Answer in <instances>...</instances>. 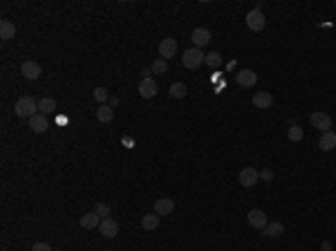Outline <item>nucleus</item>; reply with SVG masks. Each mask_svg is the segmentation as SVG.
I'll return each mask as SVG.
<instances>
[{
	"label": "nucleus",
	"instance_id": "obj_1",
	"mask_svg": "<svg viewBox=\"0 0 336 251\" xmlns=\"http://www.w3.org/2000/svg\"><path fill=\"white\" fill-rule=\"evenodd\" d=\"M14 110H16L18 117H34V115H38V101L34 99V97H20V99L16 101V105H14Z\"/></svg>",
	"mask_w": 336,
	"mask_h": 251
},
{
	"label": "nucleus",
	"instance_id": "obj_2",
	"mask_svg": "<svg viewBox=\"0 0 336 251\" xmlns=\"http://www.w3.org/2000/svg\"><path fill=\"white\" fill-rule=\"evenodd\" d=\"M204 56H206V54H204L202 50L188 47V50L182 54V63H184V67H188V70H197V67L204 63Z\"/></svg>",
	"mask_w": 336,
	"mask_h": 251
},
{
	"label": "nucleus",
	"instance_id": "obj_3",
	"mask_svg": "<svg viewBox=\"0 0 336 251\" xmlns=\"http://www.w3.org/2000/svg\"><path fill=\"white\" fill-rule=\"evenodd\" d=\"M309 123H312L316 130H320V133L332 130V117L327 112H312V115H309Z\"/></svg>",
	"mask_w": 336,
	"mask_h": 251
},
{
	"label": "nucleus",
	"instance_id": "obj_4",
	"mask_svg": "<svg viewBox=\"0 0 336 251\" xmlns=\"http://www.w3.org/2000/svg\"><path fill=\"white\" fill-rule=\"evenodd\" d=\"M247 222H249V227L265 231V227L269 224V218H267L265 211H260V209H251L249 213H247Z\"/></svg>",
	"mask_w": 336,
	"mask_h": 251
},
{
	"label": "nucleus",
	"instance_id": "obj_5",
	"mask_svg": "<svg viewBox=\"0 0 336 251\" xmlns=\"http://www.w3.org/2000/svg\"><path fill=\"white\" fill-rule=\"evenodd\" d=\"M265 25H267V18H265V14H262L260 9H251V12L247 14V27H249L251 32L265 30Z\"/></svg>",
	"mask_w": 336,
	"mask_h": 251
},
{
	"label": "nucleus",
	"instance_id": "obj_6",
	"mask_svg": "<svg viewBox=\"0 0 336 251\" xmlns=\"http://www.w3.org/2000/svg\"><path fill=\"white\" fill-rule=\"evenodd\" d=\"M240 184H242L244 188H251V186H255L258 184V180H260V173L253 168V166H247V168H242L240 170Z\"/></svg>",
	"mask_w": 336,
	"mask_h": 251
},
{
	"label": "nucleus",
	"instance_id": "obj_7",
	"mask_svg": "<svg viewBox=\"0 0 336 251\" xmlns=\"http://www.w3.org/2000/svg\"><path fill=\"white\" fill-rule=\"evenodd\" d=\"M99 234L103 235V238H115L119 234V224H117L115 218H103L101 224H99Z\"/></svg>",
	"mask_w": 336,
	"mask_h": 251
},
{
	"label": "nucleus",
	"instance_id": "obj_8",
	"mask_svg": "<svg viewBox=\"0 0 336 251\" xmlns=\"http://www.w3.org/2000/svg\"><path fill=\"white\" fill-rule=\"evenodd\" d=\"M191 41H193V45H195L197 50H202L204 45H209L211 43V32L206 30V27H195L193 34H191Z\"/></svg>",
	"mask_w": 336,
	"mask_h": 251
},
{
	"label": "nucleus",
	"instance_id": "obj_9",
	"mask_svg": "<svg viewBox=\"0 0 336 251\" xmlns=\"http://www.w3.org/2000/svg\"><path fill=\"white\" fill-rule=\"evenodd\" d=\"M175 54H177V41L175 38H164L159 43V59L168 61V59H173Z\"/></svg>",
	"mask_w": 336,
	"mask_h": 251
},
{
	"label": "nucleus",
	"instance_id": "obj_10",
	"mask_svg": "<svg viewBox=\"0 0 336 251\" xmlns=\"http://www.w3.org/2000/svg\"><path fill=\"white\" fill-rule=\"evenodd\" d=\"M235 81H238L240 88H253L255 83H258V74L253 70H240L235 74Z\"/></svg>",
	"mask_w": 336,
	"mask_h": 251
},
{
	"label": "nucleus",
	"instance_id": "obj_11",
	"mask_svg": "<svg viewBox=\"0 0 336 251\" xmlns=\"http://www.w3.org/2000/svg\"><path fill=\"white\" fill-rule=\"evenodd\" d=\"M20 72H23V76L25 79H29V81H36V79L43 74L41 65L36 63V61H25V63L20 65Z\"/></svg>",
	"mask_w": 336,
	"mask_h": 251
},
{
	"label": "nucleus",
	"instance_id": "obj_12",
	"mask_svg": "<svg viewBox=\"0 0 336 251\" xmlns=\"http://www.w3.org/2000/svg\"><path fill=\"white\" fill-rule=\"evenodd\" d=\"M175 211V202L170 198H157V202H155V213L159 218L162 216H170Z\"/></svg>",
	"mask_w": 336,
	"mask_h": 251
},
{
	"label": "nucleus",
	"instance_id": "obj_13",
	"mask_svg": "<svg viewBox=\"0 0 336 251\" xmlns=\"http://www.w3.org/2000/svg\"><path fill=\"white\" fill-rule=\"evenodd\" d=\"M157 94V83L152 79H141L139 81V97L144 99H152Z\"/></svg>",
	"mask_w": 336,
	"mask_h": 251
},
{
	"label": "nucleus",
	"instance_id": "obj_14",
	"mask_svg": "<svg viewBox=\"0 0 336 251\" xmlns=\"http://www.w3.org/2000/svg\"><path fill=\"white\" fill-rule=\"evenodd\" d=\"M319 148L320 151H334L336 148V133L334 130H327V133L320 134V139H319Z\"/></svg>",
	"mask_w": 336,
	"mask_h": 251
},
{
	"label": "nucleus",
	"instance_id": "obj_15",
	"mask_svg": "<svg viewBox=\"0 0 336 251\" xmlns=\"http://www.w3.org/2000/svg\"><path fill=\"white\" fill-rule=\"evenodd\" d=\"M253 105H255V108L267 110V108H271V105H273V97L269 92H265V90H260V92L253 94Z\"/></svg>",
	"mask_w": 336,
	"mask_h": 251
},
{
	"label": "nucleus",
	"instance_id": "obj_16",
	"mask_svg": "<svg viewBox=\"0 0 336 251\" xmlns=\"http://www.w3.org/2000/svg\"><path fill=\"white\" fill-rule=\"evenodd\" d=\"M47 126H50V121H47L45 115H34V117L29 119V128H32V133H45Z\"/></svg>",
	"mask_w": 336,
	"mask_h": 251
},
{
	"label": "nucleus",
	"instance_id": "obj_17",
	"mask_svg": "<svg viewBox=\"0 0 336 251\" xmlns=\"http://www.w3.org/2000/svg\"><path fill=\"white\" fill-rule=\"evenodd\" d=\"M159 220H162V218L157 216L155 211H152V213H146V216H141V229H144V231H155V229L159 227Z\"/></svg>",
	"mask_w": 336,
	"mask_h": 251
},
{
	"label": "nucleus",
	"instance_id": "obj_18",
	"mask_svg": "<svg viewBox=\"0 0 336 251\" xmlns=\"http://www.w3.org/2000/svg\"><path fill=\"white\" fill-rule=\"evenodd\" d=\"M79 224H81L83 229H99V224H101V218L94 213V211H90V213H85V216H81V220H79Z\"/></svg>",
	"mask_w": 336,
	"mask_h": 251
},
{
	"label": "nucleus",
	"instance_id": "obj_19",
	"mask_svg": "<svg viewBox=\"0 0 336 251\" xmlns=\"http://www.w3.org/2000/svg\"><path fill=\"white\" fill-rule=\"evenodd\" d=\"M285 234V227H283V222H269L265 227V234L267 238H280V235Z\"/></svg>",
	"mask_w": 336,
	"mask_h": 251
},
{
	"label": "nucleus",
	"instance_id": "obj_20",
	"mask_svg": "<svg viewBox=\"0 0 336 251\" xmlns=\"http://www.w3.org/2000/svg\"><path fill=\"white\" fill-rule=\"evenodd\" d=\"M38 112L41 115H52V112H56V99H52V97H45V99L38 101Z\"/></svg>",
	"mask_w": 336,
	"mask_h": 251
},
{
	"label": "nucleus",
	"instance_id": "obj_21",
	"mask_svg": "<svg viewBox=\"0 0 336 251\" xmlns=\"http://www.w3.org/2000/svg\"><path fill=\"white\" fill-rule=\"evenodd\" d=\"M97 119L101 123H110L112 119H115V110H112L108 103H105V105H99V108H97Z\"/></svg>",
	"mask_w": 336,
	"mask_h": 251
},
{
	"label": "nucleus",
	"instance_id": "obj_22",
	"mask_svg": "<svg viewBox=\"0 0 336 251\" xmlns=\"http://www.w3.org/2000/svg\"><path fill=\"white\" fill-rule=\"evenodd\" d=\"M14 36H16V25H14L12 20H2V23H0V38L9 41Z\"/></svg>",
	"mask_w": 336,
	"mask_h": 251
},
{
	"label": "nucleus",
	"instance_id": "obj_23",
	"mask_svg": "<svg viewBox=\"0 0 336 251\" xmlns=\"http://www.w3.org/2000/svg\"><path fill=\"white\" fill-rule=\"evenodd\" d=\"M302 137H305V133H302L301 126H296V123H291L289 130H287V139L294 141V144H298V141H301Z\"/></svg>",
	"mask_w": 336,
	"mask_h": 251
},
{
	"label": "nucleus",
	"instance_id": "obj_24",
	"mask_svg": "<svg viewBox=\"0 0 336 251\" xmlns=\"http://www.w3.org/2000/svg\"><path fill=\"white\" fill-rule=\"evenodd\" d=\"M168 94H170L173 99H184V97H186V85H184V83H170Z\"/></svg>",
	"mask_w": 336,
	"mask_h": 251
},
{
	"label": "nucleus",
	"instance_id": "obj_25",
	"mask_svg": "<svg viewBox=\"0 0 336 251\" xmlns=\"http://www.w3.org/2000/svg\"><path fill=\"white\" fill-rule=\"evenodd\" d=\"M204 63L215 70V67H220V65H222V56L218 52H211V54H206V56H204Z\"/></svg>",
	"mask_w": 336,
	"mask_h": 251
},
{
	"label": "nucleus",
	"instance_id": "obj_26",
	"mask_svg": "<svg viewBox=\"0 0 336 251\" xmlns=\"http://www.w3.org/2000/svg\"><path fill=\"white\" fill-rule=\"evenodd\" d=\"M151 70L155 72V74H166L168 63L164 59H155V61H152V65H151Z\"/></svg>",
	"mask_w": 336,
	"mask_h": 251
},
{
	"label": "nucleus",
	"instance_id": "obj_27",
	"mask_svg": "<svg viewBox=\"0 0 336 251\" xmlns=\"http://www.w3.org/2000/svg\"><path fill=\"white\" fill-rule=\"evenodd\" d=\"M94 213H97V216L101 218V220H103V218H110V204L97 202V204H94Z\"/></svg>",
	"mask_w": 336,
	"mask_h": 251
},
{
	"label": "nucleus",
	"instance_id": "obj_28",
	"mask_svg": "<svg viewBox=\"0 0 336 251\" xmlns=\"http://www.w3.org/2000/svg\"><path fill=\"white\" fill-rule=\"evenodd\" d=\"M94 99L99 101V105H105V101H110L108 90H105V88H94Z\"/></svg>",
	"mask_w": 336,
	"mask_h": 251
},
{
	"label": "nucleus",
	"instance_id": "obj_29",
	"mask_svg": "<svg viewBox=\"0 0 336 251\" xmlns=\"http://www.w3.org/2000/svg\"><path fill=\"white\" fill-rule=\"evenodd\" d=\"M32 251H54V249L47 245V242H34V245H32Z\"/></svg>",
	"mask_w": 336,
	"mask_h": 251
},
{
	"label": "nucleus",
	"instance_id": "obj_30",
	"mask_svg": "<svg viewBox=\"0 0 336 251\" xmlns=\"http://www.w3.org/2000/svg\"><path fill=\"white\" fill-rule=\"evenodd\" d=\"M260 180L273 182V170H271V168H262V170H260Z\"/></svg>",
	"mask_w": 336,
	"mask_h": 251
},
{
	"label": "nucleus",
	"instance_id": "obj_31",
	"mask_svg": "<svg viewBox=\"0 0 336 251\" xmlns=\"http://www.w3.org/2000/svg\"><path fill=\"white\" fill-rule=\"evenodd\" d=\"M151 74H152L151 67H146V70H141V79H151Z\"/></svg>",
	"mask_w": 336,
	"mask_h": 251
},
{
	"label": "nucleus",
	"instance_id": "obj_32",
	"mask_svg": "<svg viewBox=\"0 0 336 251\" xmlns=\"http://www.w3.org/2000/svg\"><path fill=\"white\" fill-rule=\"evenodd\" d=\"M320 247H323V251H332V242H327V240H325Z\"/></svg>",
	"mask_w": 336,
	"mask_h": 251
},
{
	"label": "nucleus",
	"instance_id": "obj_33",
	"mask_svg": "<svg viewBox=\"0 0 336 251\" xmlns=\"http://www.w3.org/2000/svg\"><path fill=\"white\" fill-rule=\"evenodd\" d=\"M112 105H119V97H110V108Z\"/></svg>",
	"mask_w": 336,
	"mask_h": 251
}]
</instances>
